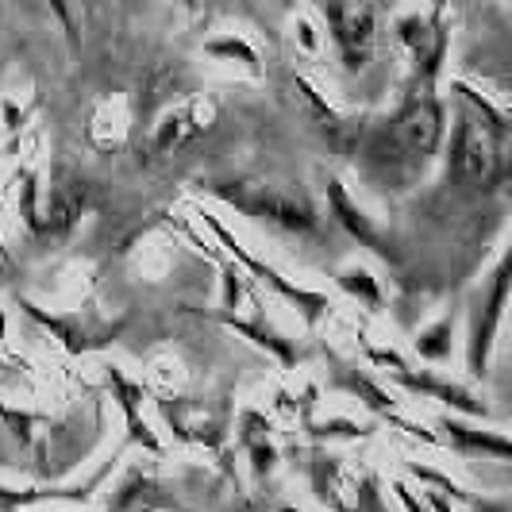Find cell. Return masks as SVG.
Here are the masks:
<instances>
[{
    "label": "cell",
    "mask_w": 512,
    "mask_h": 512,
    "mask_svg": "<svg viewBox=\"0 0 512 512\" xmlns=\"http://www.w3.org/2000/svg\"><path fill=\"white\" fill-rule=\"evenodd\" d=\"M443 101L436 89L416 85L412 97L389 120L362 139V151L355 162H362L366 181L378 189H409L412 181L428 170V162L436 158L439 139H443Z\"/></svg>",
    "instance_id": "6da1fadb"
},
{
    "label": "cell",
    "mask_w": 512,
    "mask_h": 512,
    "mask_svg": "<svg viewBox=\"0 0 512 512\" xmlns=\"http://www.w3.org/2000/svg\"><path fill=\"white\" fill-rule=\"evenodd\" d=\"M505 305H509V255L493 266V274L478 285V293L470 297V308H466V366L474 378L489 374V351L505 320Z\"/></svg>",
    "instance_id": "7a4b0ae2"
},
{
    "label": "cell",
    "mask_w": 512,
    "mask_h": 512,
    "mask_svg": "<svg viewBox=\"0 0 512 512\" xmlns=\"http://www.w3.org/2000/svg\"><path fill=\"white\" fill-rule=\"evenodd\" d=\"M197 216H201V224H205V228H212V235L220 239V247H224V251H228L235 262H243V266H247V270H251V274L258 278V282H266L270 289H274V293H278V297H285L289 305H293L297 312H301V316H305L308 328H312V324H316L324 312H332V301H328L324 293H316V289H305V285H293L289 278H285V274H278L270 262H262L258 255H251L243 243H235V235H231V231L224 228L220 220H216V212H205V208H197Z\"/></svg>",
    "instance_id": "3957f363"
},
{
    "label": "cell",
    "mask_w": 512,
    "mask_h": 512,
    "mask_svg": "<svg viewBox=\"0 0 512 512\" xmlns=\"http://www.w3.org/2000/svg\"><path fill=\"white\" fill-rule=\"evenodd\" d=\"M324 16L332 27V39L339 47V58L351 74H359L374 54V8L366 0H328Z\"/></svg>",
    "instance_id": "277c9868"
},
{
    "label": "cell",
    "mask_w": 512,
    "mask_h": 512,
    "mask_svg": "<svg viewBox=\"0 0 512 512\" xmlns=\"http://www.w3.org/2000/svg\"><path fill=\"white\" fill-rule=\"evenodd\" d=\"M128 447V439L120 443V451ZM120 451L112 455V459L104 462L97 474H89L81 486H39V489H12V486H0V512L4 509H27V505H43V501H62V505H81V501H89V497H97V489L101 482L116 470V462H120Z\"/></svg>",
    "instance_id": "5b68a950"
},
{
    "label": "cell",
    "mask_w": 512,
    "mask_h": 512,
    "mask_svg": "<svg viewBox=\"0 0 512 512\" xmlns=\"http://www.w3.org/2000/svg\"><path fill=\"white\" fill-rule=\"evenodd\" d=\"M104 382H108L112 401L120 405L124 420H128V436H124L128 439V447H147L154 459H162L166 451H162V443L154 439L151 424L143 420V389H139V382H131L120 366H104Z\"/></svg>",
    "instance_id": "8992f818"
},
{
    "label": "cell",
    "mask_w": 512,
    "mask_h": 512,
    "mask_svg": "<svg viewBox=\"0 0 512 512\" xmlns=\"http://www.w3.org/2000/svg\"><path fill=\"white\" fill-rule=\"evenodd\" d=\"M393 385H401V389H409L416 397H428V401H439L443 409H455V412H466V416H486V401L482 397H474L466 385L459 382H447V378H439V374H428V370H397V374H389Z\"/></svg>",
    "instance_id": "52a82bcc"
},
{
    "label": "cell",
    "mask_w": 512,
    "mask_h": 512,
    "mask_svg": "<svg viewBox=\"0 0 512 512\" xmlns=\"http://www.w3.org/2000/svg\"><path fill=\"white\" fill-rule=\"evenodd\" d=\"M436 428V439L439 443H447L455 455L462 459H470V455H482V459H497V462H509L512 447L509 439L501 436V432H486V428H470V424H462V420H451V416H443V420H432Z\"/></svg>",
    "instance_id": "ba28073f"
},
{
    "label": "cell",
    "mask_w": 512,
    "mask_h": 512,
    "mask_svg": "<svg viewBox=\"0 0 512 512\" xmlns=\"http://www.w3.org/2000/svg\"><path fill=\"white\" fill-rule=\"evenodd\" d=\"M328 201H332V212L339 216V224L351 231L355 239H359L362 247H370L374 255H382V258H389V262H401V255H397V247L389 243V235H385L370 216H362L359 212V205L347 197V189H343V181L339 178H332L328 181Z\"/></svg>",
    "instance_id": "9c48e42d"
},
{
    "label": "cell",
    "mask_w": 512,
    "mask_h": 512,
    "mask_svg": "<svg viewBox=\"0 0 512 512\" xmlns=\"http://www.w3.org/2000/svg\"><path fill=\"white\" fill-rule=\"evenodd\" d=\"M170 505H174V497L158 486L154 478H147L139 466H131L128 474L120 478L116 497L108 501L104 512H158V509H170Z\"/></svg>",
    "instance_id": "30bf717a"
},
{
    "label": "cell",
    "mask_w": 512,
    "mask_h": 512,
    "mask_svg": "<svg viewBox=\"0 0 512 512\" xmlns=\"http://www.w3.org/2000/svg\"><path fill=\"white\" fill-rule=\"evenodd\" d=\"M305 474H308V482H312V493H316L328 509L347 512L343 486H351V482H343V459H335L328 451L312 447V455H308V462H305Z\"/></svg>",
    "instance_id": "8fae6325"
},
{
    "label": "cell",
    "mask_w": 512,
    "mask_h": 512,
    "mask_svg": "<svg viewBox=\"0 0 512 512\" xmlns=\"http://www.w3.org/2000/svg\"><path fill=\"white\" fill-rule=\"evenodd\" d=\"M328 359H332V374H328L332 389H343V393L359 397L366 409L393 412V393H389V389H382L374 378H366L359 366H351V362H335V355H328Z\"/></svg>",
    "instance_id": "7c38bea8"
},
{
    "label": "cell",
    "mask_w": 512,
    "mask_h": 512,
    "mask_svg": "<svg viewBox=\"0 0 512 512\" xmlns=\"http://www.w3.org/2000/svg\"><path fill=\"white\" fill-rule=\"evenodd\" d=\"M335 285H339L347 297L362 301V305L370 308V312H382V308H385L382 285H378V278H374L370 270H362V266H355V270H343V274H335Z\"/></svg>",
    "instance_id": "4fadbf2b"
},
{
    "label": "cell",
    "mask_w": 512,
    "mask_h": 512,
    "mask_svg": "<svg viewBox=\"0 0 512 512\" xmlns=\"http://www.w3.org/2000/svg\"><path fill=\"white\" fill-rule=\"evenodd\" d=\"M205 54L208 58H220V62H239L243 70L262 74V58H258V51L247 43V39H239V35H216V39H208Z\"/></svg>",
    "instance_id": "5bb4252c"
},
{
    "label": "cell",
    "mask_w": 512,
    "mask_h": 512,
    "mask_svg": "<svg viewBox=\"0 0 512 512\" xmlns=\"http://www.w3.org/2000/svg\"><path fill=\"white\" fill-rule=\"evenodd\" d=\"M405 470H409L412 478L420 482V486L436 489V493H443V497H451V501H462V505H474L478 501V493H470V489H462L451 474H443V470H436V466H428V462H405Z\"/></svg>",
    "instance_id": "9a60e30c"
},
{
    "label": "cell",
    "mask_w": 512,
    "mask_h": 512,
    "mask_svg": "<svg viewBox=\"0 0 512 512\" xmlns=\"http://www.w3.org/2000/svg\"><path fill=\"white\" fill-rule=\"evenodd\" d=\"M451 339H455V308H451V316H443L439 324L416 335V355L428 362H447L451 359Z\"/></svg>",
    "instance_id": "2e32d148"
},
{
    "label": "cell",
    "mask_w": 512,
    "mask_h": 512,
    "mask_svg": "<svg viewBox=\"0 0 512 512\" xmlns=\"http://www.w3.org/2000/svg\"><path fill=\"white\" fill-rule=\"evenodd\" d=\"M351 509L347 512H389V505L382 501V486H378V474L374 470H362L359 478L351 482Z\"/></svg>",
    "instance_id": "e0dca14e"
},
{
    "label": "cell",
    "mask_w": 512,
    "mask_h": 512,
    "mask_svg": "<svg viewBox=\"0 0 512 512\" xmlns=\"http://www.w3.org/2000/svg\"><path fill=\"white\" fill-rule=\"evenodd\" d=\"M305 432L316 439H366L374 428L370 424H355V420H343V416H335L328 424H316V420H305Z\"/></svg>",
    "instance_id": "ac0fdd59"
},
{
    "label": "cell",
    "mask_w": 512,
    "mask_h": 512,
    "mask_svg": "<svg viewBox=\"0 0 512 512\" xmlns=\"http://www.w3.org/2000/svg\"><path fill=\"white\" fill-rule=\"evenodd\" d=\"M35 189H39V181H35V170H20V216L27 220V228L39 231V197H35Z\"/></svg>",
    "instance_id": "d6986e66"
},
{
    "label": "cell",
    "mask_w": 512,
    "mask_h": 512,
    "mask_svg": "<svg viewBox=\"0 0 512 512\" xmlns=\"http://www.w3.org/2000/svg\"><path fill=\"white\" fill-rule=\"evenodd\" d=\"M0 420H4V428H12V436L20 439V443H31V416L27 412L0 405Z\"/></svg>",
    "instance_id": "ffe728a7"
},
{
    "label": "cell",
    "mask_w": 512,
    "mask_h": 512,
    "mask_svg": "<svg viewBox=\"0 0 512 512\" xmlns=\"http://www.w3.org/2000/svg\"><path fill=\"white\" fill-rule=\"evenodd\" d=\"M389 489L397 493V501L405 505V512H428V505H424V501H416V493H412V489L405 486V482H393Z\"/></svg>",
    "instance_id": "44dd1931"
},
{
    "label": "cell",
    "mask_w": 512,
    "mask_h": 512,
    "mask_svg": "<svg viewBox=\"0 0 512 512\" xmlns=\"http://www.w3.org/2000/svg\"><path fill=\"white\" fill-rule=\"evenodd\" d=\"M278 512H301V509H297V505H289V501H282V505H278Z\"/></svg>",
    "instance_id": "7402d4cb"
},
{
    "label": "cell",
    "mask_w": 512,
    "mask_h": 512,
    "mask_svg": "<svg viewBox=\"0 0 512 512\" xmlns=\"http://www.w3.org/2000/svg\"><path fill=\"white\" fill-rule=\"evenodd\" d=\"M0 258H8V247H4V239H0Z\"/></svg>",
    "instance_id": "603a6c76"
},
{
    "label": "cell",
    "mask_w": 512,
    "mask_h": 512,
    "mask_svg": "<svg viewBox=\"0 0 512 512\" xmlns=\"http://www.w3.org/2000/svg\"><path fill=\"white\" fill-rule=\"evenodd\" d=\"M181 4H185V8H197V0H181Z\"/></svg>",
    "instance_id": "cb8c5ba5"
}]
</instances>
